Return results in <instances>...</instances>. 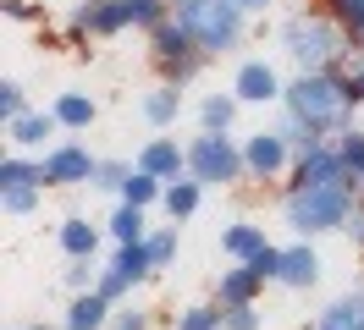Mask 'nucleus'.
<instances>
[{
  "instance_id": "nucleus-1",
  "label": "nucleus",
  "mask_w": 364,
  "mask_h": 330,
  "mask_svg": "<svg viewBox=\"0 0 364 330\" xmlns=\"http://www.w3.org/2000/svg\"><path fill=\"white\" fill-rule=\"evenodd\" d=\"M287 105L293 116H304L309 127H342V116H348V88L337 77H326V72H309V77H298L287 88Z\"/></svg>"
},
{
  "instance_id": "nucleus-2",
  "label": "nucleus",
  "mask_w": 364,
  "mask_h": 330,
  "mask_svg": "<svg viewBox=\"0 0 364 330\" xmlns=\"http://www.w3.org/2000/svg\"><path fill=\"white\" fill-rule=\"evenodd\" d=\"M287 220H293L298 231L342 226V220H348V193H342L337 182H331V187H298V193L287 198Z\"/></svg>"
},
{
  "instance_id": "nucleus-3",
  "label": "nucleus",
  "mask_w": 364,
  "mask_h": 330,
  "mask_svg": "<svg viewBox=\"0 0 364 330\" xmlns=\"http://www.w3.org/2000/svg\"><path fill=\"white\" fill-rule=\"evenodd\" d=\"M182 22L210 50H227L237 39V0H182Z\"/></svg>"
},
{
  "instance_id": "nucleus-4",
  "label": "nucleus",
  "mask_w": 364,
  "mask_h": 330,
  "mask_svg": "<svg viewBox=\"0 0 364 330\" xmlns=\"http://www.w3.org/2000/svg\"><path fill=\"white\" fill-rule=\"evenodd\" d=\"M188 165H193V176H199V182H232V176L243 171V154L232 149L221 132H205V138L188 149Z\"/></svg>"
},
{
  "instance_id": "nucleus-5",
  "label": "nucleus",
  "mask_w": 364,
  "mask_h": 330,
  "mask_svg": "<svg viewBox=\"0 0 364 330\" xmlns=\"http://www.w3.org/2000/svg\"><path fill=\"white\" fill-rule=\"evenodd\" d=\"M221 248H227V253H237V259L249 264V270H259V275H282V253H276V248L259 237L254 226H232L227 237H221Z\"/></svg>"
},
{
  "instance_id": "nucleus-6",
  "label": "nucleus",
  "mask_w": 364,
  "mask_h": 330,
  "mask_svg": "<svg viewBox=\"0 0 364 330\" xmlns=\"http://www.w3.org/2000/svg\"><path fill=\"white\" fill-rule=\"evenodd\" d=\"M287 50H293L304 66H326L337 55V33H331L326 22H293V28H287Z\"/></svg>"
},
{
  "instance_id": "nucleus-7",
  "label": "nucleus",
  "mask_w": 364,
  "mask_h": 330,
  "mask_svg": "<svg viewBox=\"0 0 364 330\" xmlns=\"http://www.w3.org/2000/svg\"><path fill=\"white\" fill-rule=\"evenodd\" d=\"M337 171H348V165H342V154L309 149L304 160H298V187H331V182H337Z\"/></svg>"
},
{
  "instance_id": "nucleus-8",
  "label": "nucleus",
  "mask_w": 364,
  "mask_h": 330,
  "mask_svg": "<svg viewBox=\"0 0 364 330\" xmlns=\"http://www.w3.org/2000/svg\"><path fill=\"white\" fill-rule=\"evenodd\" d=\"M276 94H282V83L265 61H249L237 72V99H276Z\"/></svg>"
},
{
  "instance_id": "nucleus-9",
  "label": "nucleus",
  "mask_w": 364,
  "mask_h": 330,
  "mask_svg": "<svg viewBox=\"0 0 364 330\" xmlns=\"http://www.w3.org/2000/svg\"><path fill=\"white\" fill-rule=\"evenodd\" d=\"M182 160H188V154H182L177 143H166V138H155L149 149L138 154V171H149V176H177V171H182Z\"/></svg>"
},
{
  "instance_id": "nucleus-10",
  "label": "nucleus",
  "mask_w": 364,
  "mask_h": 330,
  "mask_svg": "<svg viewBox=\"0 0 364 330\" xmlns=\"http://www.w3.org/2000/svg\"><path fill=\"white\" fill-rule=\"evenodd\" d=\"M89 171H94V160L83 149H55L45 165V182H83Z\"/></svg>"
},
{
  "instance_id": "nucleus-11",
  "label": "nucleus",
  "mask_w": 364,
  "mask_h": 330,
  "mask_svg": "<svg viewBox=\"0 0 364 330\" xmlns=\"http://www.w3.org/2000/svg\"><path fill=\"white\" fill-rule=\"evenodd\" d=\"M282 138H265V132H259V138H254L249 149H243V165H249V171H259V176H276L282 171Z\"/></svg>"
},
{
  "instance_id": "nucleus-12",
  "label": "nucleus",
  "mask_w": 364,
  "mask_h": 330,
  "mask_svg": "<svg viewBox=\"0 0 364 330\" xmlns=\"http://www.w3.org/2000/svg\"><path fill=\"white\" fill-rule=\"evenodd\" d=\"M320 275V259L309 253V248H282V281L293 286H309Z\"/></svg>"
},
{
  "instance_id": "nucleus-13",
  "label": "nucleus",
  "mask_w": 364,
  "mask_h": 330,
  "mask_svg": "<svg viewBox=\"0 0 364 330\" xmlns=\"http://www.w3.org/2000/svg\"><path fill=\"white\" fill-rule=\"evenodd\" d=\"M320 330H364V292H359V297L331 303V308H326V319H320Z\"/></svg>"
},
{
  "instance_id": "nucleus-14",
  "label": "nucleus",
  "mask_w": 364,
  "mask_h": 330,
  "mask_svg": "<svg viewBox=\"0 0 364 330\" xmlns=\"http://www.w3.org/2000/svg\"><path fill=\"white\" fill-rule=\"evenodd\" d=\"M83 28H94V33H116L122 22H133V11H127V0H105V6H94V11H83Z\"/></svg>"
},
{
  "instance_id": "nucleus-15",
  "label": "nucleus",
  "mask_w": 364,
  "mask_h": 330,
  "mask_svg": "<svg viewBox=\"0 0 364 330\" xmlns=\"http://www.w3.org/2000/svg\"><path fill=\"white\" fill-rule=\"evenodd\" d=\"M105 314H111V297H105V292H89V297L72 303V330H100Z\"/></svg>"
},
{
  "instance_id": "nucleus-16",
  "label": "nucleus",
  "mask_w": 364,
  "mask_h": 330,
  "mask_svg": "<svg viewBox=\"0 0 364 330\" xmlns=\"http://www.w3.org/2000/svg\"><path fill=\"white\" fill-rule=\"evenodd\" d=\"M50 116H55L61 127H89V121H94V99H83V94H61Z\"/></svg>"
},
{
  "instance_id": "nucleus-17",
  "label": "nucleus",
  "mask_w": 364,
  "mask_h": 330,
  "mask_svg": "<svg viewBox=\"0 0 364 330\" xmlns=\"http://www.w3.org/2000/svg\"><path fill=\"white\" fill-rule=\"evenodd\" d=\"M94 242H100V231H94L89 220H67V226H61V248H67L72 259H89Z\"/></svg>"
},
{
  "instance_id": "nucleus-18",
  "label": "nucleus",
  "mask_w": 364,
  "mask_h": 330,
  "mask_svg": "<svg viewBox=\"0 0 364 330\" xmlns=\"http://www.w3.org/2000/svg\"><path fill=\"white\" fill-rule=\"evenodd\" d=\"M232 110H237V99H232V94H210V99H205V110H199V121H205V132H227Z\"/></svg>"
},
{
  "instance_id": "nucleus-19",
  "label": "nucleus",
  "mask_w": 364,
  "mask_h": 330,
  "mask_svg": "<svg viewBox=\"0 0 364 330\" xmlns=\"http://www.w3.org/2000/svg\"><path fill=\"white\" fill-rule=\"evenodd\" d=\"M188 39H193V28H188V22H166V28L155 33V50L171 61V55H188Z\"/></svg>"
},
{
  "instance_id": "nucleus-20",
  "label": "nucleus",
  "mask_w": 364,
  "mask_h": 330,
  "mask_svg": "<svg viewBox=\"0 0 364 330\" xmlns=\"http://www.w3.org/2000/svg\"><path fill=\"white\" fill-rule=\"evenodd\" d=\"M50 127H55V116H11V138L17 143H45Z\"/></svg>"
},
{
  "instance_id": "nucleus-21",
  "label": "nucleus",
  "mask_w": 364,
  "mask_h": 330,
  "mask_svg": "<svg viewBox=\"0 0 364 330\" xmlns=\"http://www.w3.org/2000/svg\"><path fill=\"white\" fill-rule=\"evenodd\" d=\"M144 116H149L155 127H166V121H177V88H155V94L144 99Z\"/></svg>"
},
{
  "instance_id": "nucleus-22",
  "label": "nucleus",
  "mask_w": 364,
  "mask_h": 330,
  "mask_svg": "<svg viewBox=\"0 0 364 330\" xmlns=\"http://www.w3.org/2000/svg\"><path fill=\"white\" fill-rule=\"evenodd\" d=\"M254 281H259V270H232L227 281H221V297H227V303H249Z\"/></svg>"
},
{
  "instance_id": "nucleus-23",
  "label": "nucleus",
  "mask_w": 364,
  "mask_h": 330,
  "mask_svg": "<svg viewBox=\"0 0 364 330\" xmlns=\"http://www.w3.org/2000/svg\"><path fill=\"white\" fill-rule=\"evenodd\" d=\"M166 209H171V215H193V209H199V187H193V182H177V187H166Z\"/></svg>"
},
{
  "instance_id": "nucleus-24",
  "label": "nucleus",
  "mask_w": 364,
  "mask_h": 330,
  "mask_svg": "<svg viewBox=\"0 0 364 330\" xmlns=\"http://www.w3.org/2000/svg\"><path fill=\"white\" fill-rule=\"evenodd\" d=\"M155 182H160V176H149V171H138V176H127V187H122V193H127V204H133V209H144V204H149V198L160 193Z\"/></svg>"
},
{
  "instance_id": "nucleus-25",
  "label": "nucleus",
  "mask_w": 364,
  "mask_h": 330,
  "mask_svg": "<svg viewBox=\"0 0 364 330\" xmlns=\"http://www.w3.org/2000/svg\"><path fill=\"white\" fill-rule=\"evenodd\" d=\"M111 231H116V237H122V242H138V237H144V215H138L133 204H127V209H116Z\"/></svg>"
},
{
  "instance_id": "nucleus-26",
  "label": "nucleus",
  "mask_w": 364,
  "mask_h": 330,
  "mask_svg": "<svg viewBox=\"0 0 364 330\" xmlns=\"http://www.w3.org/2000/svg\"><path fill=\"white\" fill-rule=\"evenodd\" d=\"M0 182H6V187H33L39 171H33L28 160H6V165H0Z\"/></svg>"
},
{
  "instance_id": "nucleus-27",
  "label": "nucleus",
  "mask_w": 364,
  "mask_h": 330,
  "mask_svg": "<svg viewBox=\"0 0 364 330\" xmlns=\"http://www.w3.org/2000/svg\"><path fill=\"white\" fill-rule=\"evenodd\" d=\"M149 248V264H166V259H177V231H155V237L144 242Z\"/></svg>"
},
{
  "instance_id": "nucleus-28",
  "label": "nucleus",
  "mask_w": 364,
  "mask_h": 330,
  "mask_svg": "<svg viewBox=\"0 0 364 330\" xmlns=\"http://www.w3.org/2000/svg\"><path fill=\"white\" fill-rule=\"evenodd\" d=\"M33 204H39V187H6V209L11 215H28Z\"/></svg>"
},
{
  "instance_id": "nucleus-29",
  "label": "nucleus",
  "mask_w": 364,
  "mask_h": 330,
  "mask_svg": "<svg viewBox=\"0 0 364 330\" xmlns=\"http://www.w3.org/2000/svg\"><path fill=\"white\" fill-rule=\"evenodd\" d=\"M177 330H221V314H210V308H188Z\"/></svg>"
},
{
  "instance_id": "nucleus-30",
  "label": "nucleus",
  "mask_w": 364,
  "mask_h": 330,
  "mask_svg": "<svg viewBox=\"0 0 364 330\" xmlns=\"http://www.w3.org/2000/svg\"><path fill=\"white\" fill-rule=\"evenodd\" d=\"M342 165L364 176V138H348V143H342Z\"/></svg>"
},
{
  "instance_id": "nucleus-31",
  "label": "nucleus",
  "mask_w": 364,
  "mask_h": 330,
  "mask_svg": "<svg viewBox=\"0 0 364 330\" xmlns=\"http://www.w3.org/2000/svg\"><path fill=\"white\" fill-rule=\"evenodd\" d=\"M221 330H259V319H254L249 308L237 303V308H232V314H227V319H221Z\"/></svg>"
},
{
  "instance_id": "nucleus-32",
  "label": "nucleus",
  "mask_w": 364,
  "mask_h": 330,
  "mask_svg": "<svg viewBox=\"0 0 364 330\" xmlns=\"http://www.w3.org/2000/svg\"><path fill=\"white\" fill-rule=\"evenodd\" d=\"M100 187H127V171H122V165H116V160H105V165H100Z\"/></svg>"
},
{
  "instance_id": "nucleus-33",
  "label": "nucleus",
  "mask_w": 364,
  "mask_h": 330,
  "mask_svg": "<svg viewBox=\"0 0 364 330\" xmlns=\"http://www.w3.org/2000/svg\"><path fill=\"white\" fill-rule=\"evenodd\" d=\"M0 110H6V116H23V88H17V83L0 88Z\"/></svg>"
},
{
  "instance_id": "nucleus-34",
  "label": "nucleus",
  "mask_w": 364,
  "mask_h": 330,
  "mask_svg": "<svg viewBox=\"0 0 364 330\" xmlns=\"http://www.w3.org/2000/svg\"><path fill=\"white\" fill-rule=\"evenodd\" d=\"M127 11H133V22H155L160 17V0H127Z\"/></svg>"
},
{
  "instance_id": "nucleus-35",
  "label": "nucleus",
  "mask_w": 364,
  "mask_h": 330,
  "mask_svg": "<svg viewBox=\"0 0 364 330\" xmlns=\"http://www.w3.org/2000/svg\"><path fill=\"white\" fill-rule=\"evenodd\" d=\"M342 22H353V28H364V0H337Z\"/></svg>"
},
{
  "instance_id": "nucleus-36",
  "label": "nucleus",
  "mask_w": 364,
  "mask_h": 330,
  "mask_svg": "<svg viewBox=\"0 0 364 330\" xmlns=\"http://www.w3.org/2000/svg\"><path fill=\"white\" fill-rule=\"evenodd\" d=\"M111 330H149V319L144 314H122V319H111Z\"/></svg>"
},
{
  "instance_id": "nucleus-37",
  "label": "nucleus",
  "mask_w": 364,
  "mask_h": 330,
  "mask_svg": "<svg viewBox=\"0 0 364 330\" xmlns=\"http://www.w3.org/2000/svg\"><path fill=\"white\" fill-rule=\"evenodd\" d=\"M237 6H265V0H237Z\"/></svg>"
},
{
  "instance_id": "nucleus-38",
  "label": "nucleus",
  "mask_w": 364,
  "mask_h": 330,
  "mask_svg": "<svg viewBox=\"0 0 364 330\" xmlns=\"http://www.w3.org/2000/svg\"><path fill=\"white\" fill-rule=\"evenodd\" d=\"M359 94H364V77H359Z\"/></svg>"
}]
</instances>
